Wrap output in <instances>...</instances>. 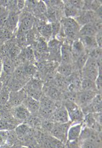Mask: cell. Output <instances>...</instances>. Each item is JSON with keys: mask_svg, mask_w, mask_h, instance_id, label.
I'll return each mask as SVG.
<instances>
[{"mask_svg": "<svg viewBox=\"0 0 102 148\" xmlns=\"http://www.w3.org/2000/svg\"><path fill=\"white\" fill-rule=\"evenodd\" d=\"M15 132L18 140H24L30 132V127L26 123H21L18 124L15 129Z\"/></svg>", "mask_w": 102, "mask_h": 148, "instance_id": "cell-22", "label": "cell"}, {"mask_svg": "<svg viewBox=\"0 0 102 148\" xmlns=\"http://www.w3.org/2000/svg\"><path fill=\"white\" fill-rule=\"evenodd\" d=\"M22 104L27 108L31 114L38 113L40 108V103L38 100H35L29 96H27L24 100Z\"/></svg>", "mask_w": 102, "mask_h": 148, "instance_id": "cell-15", "label": "cell"}, {"mask_svg": "<svg viewBox=\"0 0 102 148\" xmlns=\"http://www.w3.org/2000/svg\"><path fill=\"white\" fill-rule=\"evenodd\" d=\"M25 7V1H22V0H20V1H17V8L18 10L21 11Z\"/></svg>", "mask_w": 102, "mask_h": 148, "instance_id": "cell-33", "label": "cell"}, {"mask_svg": "<svg viewBox=\"0 0 102 148\" xmlns=\"http://www.w3.org/2000/svg\"><path fill=\"white\" fill-rule=\"evenodd\" d=\"M57 71L58 74H60V75L65 78H68L72 75L73 73L72 64L61 63V64L57 69Z\"/></svg>", "mask_w": 102, "mask_h": 148, "instance_id": "cell-23", "label": "cell"}, {"mask_svg": "<svg viewBox=\"0 0 102 148\" xmlns=\"http://www.w3.org/2000/svg\"><path fill=\"white\" fill-rule=\"evenodd\" d=\"M71 124L72 123L71 122L66 124L54 123V125H53V128L50 132L51 135L61 141L66 145L67 143V131Z\"/></svg>", "mask_w": 102, "mask_h": 148, "instance_id": "cell-5", "label": "cell"}, {"mask_svg": "<svg viewBox=\"0 0 102 148\" xmlns=\"http://www.w3.org/2000/svg\"><path fill=\"white\" fill-rule=\"evenodd\" d=\"M88 53L86 51L81 56H79L77 60L75 61V67H76L78 71H81L84 67L86 62L88 59Z\"/></svg>", "mask_w": 102, "mask_h": 148, "instance_id": "cell-27", "label": "cell"}, {"mask_svg": "<svg viewBox=\"0 0 102 148\" xmlns=\"http://www.w3.org/2000/svg\"><path fill=\"white\" fill-rule=\"evenodd\" d=\"M50 24L52 29V39H54L58 37L59 34H60L61 29V25L60 22H59L58 20L55 22L51 23Z\"/></svg>", "mask_w": 102, "mask_h": 148, "instance_id": "cell-29", "label": "cell"}, {"mask_svg": "<svg viewBox=\"0 0 102 148\" xmlns=\"http://www.w3.org/2000/svg\"><path fill=\"white\" fill-rule=\"evenodd\" d=\"M15 66L11 58L7 57L3 60V67H2V73L4 74L5 77L7 78H9L12 75L13 72L15 69Z\"/></svg>", "mask_w": 102, "mask_h": 148, "instance_id": "cell-17", "label": "cell"}, {"mask_svg": "<svg viewBox=\"0 0 102 148\" xmlns=\"http://www.w3.org/2000/svg\"><path fill=\"white\" fill-rule=\"evenodd\" d=\"M28 96L24 88L20 91L15 92H10L8 106L9 108H13L23 103L25 98Z\"/></svg>", "mask_w": 102, "mask_h": 148, "instance_id": "cell-6", "label": "cell"}, {"mask_svg": "<svg viewBox=\"0 0 102 148\" xmlns=\"http://www.w3.org/2000/svg\"><path fill=\"white\" fill-rule=\"evenodd\" d=\"M19 15L17 12L10 11L9 13L8 22L5 28H7L12 33H15L17 31L18 25L19 22Z\"/></svg>", "mask_w": 102, "mask_h": 148, "instance_id": "cell-14", "label": "cell"}, {"mask_svg": "<svg viewBox=\"0 0 102 148\" xmlns=\"http://www.w3.org/2000/svg\"><path fill=\"white\" fill-rule=\"evenodd\" d=\"M22 148H28V147H22Z\"/></svg>", "mask_w": 102, "mask_h": 148, "instance_id": "cell-34", "label": "cell"}, {"mask_svg": "<svg viewBox=\"0 0 102 148\" xmlns=\"http://www.w3.org/2000/svg\"><path fill=\"white\" fill-rule=\"evenodd\" d=\"M42 141L43 148H66L62 142L52 136H44Z\"/></svg>", "mask_w": 102, "mask_h": 148, "instance_id": "cell-13", "label": "cell"}, {"mask_svg": "<svg viewBox=\"0 0 102 148\" xmlns=\"http://www.w3.org/2000/svg\"><path fill=\"white\" fill-rule=\"evenodd\" d=\"M50 120L53 123L58 124H66L70 122L68 112L64 105H61L56 108Z\"/></svg>", "mask_w": 102, "mask_h": 148, "instance_id": "cell-7", "label": "cell"}, {"mask_svg": "<svg viewBox=\"0 0 102 148\" xmlns=\"http://www.w3.org/2000/svg\"><path fill=\"white\" fill-rule=\"evenodd\" d=\"M12 77L17 79V80L25 83H27V82L31 79L26 74L23 64L18 66L15 68Z\"/></svg>", "mask_w": 102, "mask_h": 148, "instance_id": "cell-19", "label": "cell"}, {"mask_svg": "<svg viewBox=\"0 0 102 148\" xmlns=\"http://www.w3.org/2000/svg\"><path fill=\"white\" fill-rule=\"evenodd\" d=\"M12 114L13 117L20 123H23L26 122L31 115L23 104H21L18 107L12 108Z\"/></svg>", "mask_w": 102, "mask_h": 148, "instance_id": "cell-9", "label": "cell"}, {"mask_svg": "<svg viewBox=\"0 0 102 148\" xmlns=\"http://www.w3.org/2000/svg\"><path fill=\"white\" fill-rule=\"evenodd\" d=\"M61 25V31L68 40H72L77 39L80 26L78 24L75 18L70 17H63L60 22Z\"/></svg>", "mask_w": 102, "mask_h": 148, "instance_id": "cell-2", "label": "cell"}, {"mask_svg": "<svg viewBox=\"0 0 102 148\" xmlns=\"http://www.w3.org/2000/svg\"><path fill=\"white\" fill-rule=\"evenodd\" d=\"M89 58L97 61L101 60V49L97 47L88 52Z\"/></svg>", "mask_w": 102, "mask_h": 148, "instance_id": "cell-30", "label": "cell"}, {"mask_svg": "<svg viewBox=\"0 0 102 148\" xmlns=\"http://www.w3.org/2000/svg\"><path fill=\"white\" fill-rule=\"evenodd\" d=\"M15 121H9L4 119H0V130H4V131H9L15 129L18 124V123H15Z\"/></svg>", "mask_w": 102, "mask_h": 148, "instance_id": "cell-26", "label": "cell"}, {"mask_svg": "<svg viewBox=\"0 0 102 148\" xmlns=\"http://www.w3.org/2000/svg\"><path fill=\"white\" fill-rule=\"evenodd\" d=\"M36 23V19L32 13L24 12L19 15V22L17 33H26L33 29Z\"/></svg>", "mask_w": 102, "mask_h": 148, "instance_id": "cell-4", "label": "cell"}, {"mask_svg": "<svg viewBox=\"0 0 102 148\" xmlns=\"http://www.w3.org/2000/svg\"><path fill=\"white\" fill-rule=\"evenodd\" d=\"M95 40L97 42V44L98 45V47L101 49L102 46V34H101V31L100 32L97 33V34L95 36Z\"/></svg>", "mask_w": 102, "mask_h": 148, "instance_id": "cell-32", "label": "cell"}, {"mask_svg": "<svg viewBox=\"0 0 102 148\" xmlns=\"http://www.w3.org/2000/svg\"><path fill=\"white\" fill-rule=\"evenodd\" d=\"M80 91H93L98 92L97 90L95 82L86 78L81 79V84H80Z\"/></svg>", "mask_w": 102, "mask_h": 148, "instance_id": "cell-24", "label": "cell"}, {"mask_svg": "<svg viewBox=\"0 0 102 148\" xmlns=\"http://www.w3.org/2000/svg\"><path fill=\"white\" fill-rule=\"evenodd\" d=\"M83 123L72 124L67 131V142H72L78 141L83 129Z\"/></svg>", "mask_w": 102, "mask_h": 148, "instance_id": "cell-10", "label": "cell"}, {"mask_svg": "<svg viewBox=\"0 0 102 148\" xmlns=\"http://www.w3.org/2000/svg\"><path fill=\"white\" fill-rule=\"evenodd\" d=\"M80 148H101V143L85 140L79 143Z\"/></svg>", "mask_w": 102, "mask_h": 148, "instance_id": "cell-28", "label": "cell"}, {"mask_svg": "<svg viewBox=\"0 0 102 148\" xmlns=\"http://www.w3.org/2000/svg\"><path fill=\"white\" fill-rule=\"evenodd\" d=\"M97 31L94 27L92 23H89L86 24L82 26L79 29L78 36H95L97 34Z\"/></svg>", "mask_w": 102, "mask_h": 148, "instance_id": "cell-21", "label": "cell"}, {"mask_svg": "<svg viewBox=\"0 0 102 148\" xmlns=\"http://www.w3.org/2000/svg\"><path fill=\"white\" fill-rule=\"evenodd\" d=\"M77 148H80V147H77Z\"/></svg>", "mask_w": 102, "mask_h": 148, "instance_id": "cell-35", "label": "cell"}, {"mask_svg": "<svg viewBox=\"0 0 102 148\" xmlns=\"http://www.w3.org/2000/svg\"><path fill=\"white\" fill-rule=\"evenodd\" d=\"M99 73H101V60L97 61L88 57L81 70L82 78H86L95 82Z\"/></svg>", "mask_w": 102, "mask_h": 148, "instance_id": "cell-1", "label": "cell"}, {"mask_svg": "<svg viewBox=\"0 0 102 148\" xmlns=\"http://www.w3.org/2000/svg\"><path fill=\"white\" fill-rule=\"evenodd\" d=\"M71 50L73 61H75L77 58L86 52L84 47L81 43V40L78 39L75 40L71 45Z\"/></svg>", "mask_w": 102, "mask_h": 148, "instance_id": "cell-16", "label": "cell"}, {"mask_svg": "<svg viewBox=\"0 0 102 148\" xmlns=\"http://www.w3.org/2000/svg\"><path fill=\"white\" fill-rule=\"evenodd\" d=\"M79 39L81 40L85 50L87 53L95 48H97L95 36H83L79 37Z\"/></svg>", "mask_w": 102, "mask_h": 148, "instance_id": "cell-18", "label": "cell"}, {"mask_svg": "<svg viewBox=\"0 0 102 148\" xmlns=\"http://www.w3.org/2000/svg\"><path fill=\"white\" fill-rule=\"evenodd\" d=\"M42 92L45 96L55 102H59L62 98V92L55 86H48L47 87H45L44 86L42 89Z\"/></svg>", "mask_w": 102, "mask_h": 148, "instance_id": "cell-12", "label": "cell"}, {"mask_svg": "<svg viewBox=\"0 0 102 148\" xmlns=\"http://www.w3.org/2000/svg\"><path fill=\"white\" fill-rule=\"evenodd\" d=\"M8 131L0 130V147L7 144Z\"/></svg>", "mask_w": 102, "mask_h": 148, "instance_id": "cell-31", "label": "cell"}, {"mask_svg": "<svg viewBox=\"0 0 102 148\" xmlns=\"http://www.w3.org/2000/svg\"><path fill=\"white\" fill-rule=\"evenodd\" d=\"M72 44L68 42H64L61 48V63L62 64H71L73 62L71 50Z\"/></svg>", "mask_w": 102, "mask_h": 148, "instance_id": "cell-11", "label": "cell"}, {"mask_svg": "<svg viewBox=\"0 0 102 148\" xmlns=\"http://www.w3.org/2000/svg\"><path fill=\"white\" fill-rule=\"evenodd\" d=\"M63 105L68 112L70 122L72 124L83 123L84 114L81 108L76 103L65 100Z\"/></svg>", "mask_w": 102, "mask_h": 148, "instance_id": "cell-3", "label": "cell"}, {"mask_svg": "<svg viewBox=\"0 0 102 148\" xmlns=\"http://www.w3.org/2000/svg\"><path fill=\"white\" fill-rule=\"evenodd\" d=\"M25 86L26 87L36 89V90L42 91V89L44 86V82H43L42 80L33 77L30 79V80L27 82V83L26 84Z\"/></svg>", "mask_w": 102, "mask_h": 148, "instance_id": "cell-25", "label": "cell"}, {"mask_svg": "<svg viewBox=\"0 0 102 148\" xmlns=\"http://www.w3.org/2000/svg\"><path fill=\"white\" fill-rule=\"evenodd\" d=\"M40 108L44 109H48L55 111L57 107V102H55L48 97L47 96L43 93L40 99L39 100Z\"/></svg>", "mask_w": 102, "mask_h": 148, "instance_id": "cell-20", "label": "cell"}, {"mask_svg": "<svg viewBox=\"0 0 102 148\" xmlns=\"http://www.w3.org/2000/svg\"><path fill=\"white\" fill-rule=\"evenodd\" d=\"M97 94L99 93L93 91H80V92H77L76 103L81 108L87 107Z\"/></svg>", "mask_w": 102, "mask_h": 148, "instance_id": "cell-8", "label": "cell"}]
</instances>
